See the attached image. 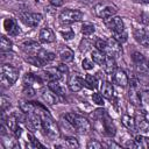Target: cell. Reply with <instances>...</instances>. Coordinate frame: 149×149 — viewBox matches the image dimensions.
Instances as JSON below:
<instances>
[{
	"instance_id": "obj_1",
	"label": "cell",
	"mask_w": 149,
	"mask_h": 149,
	"mask_svg": "<svg viewBox=\"0 0 149 149\" xmlns=\"http://www.w3.org/2000/svg\"><path fill=\"white\" fill-rule=\"evenodd\" d=\"M94 128L99 130L101 134L109 137H113L116 134V127L113 120L106 113L99 118H94Z\"/></svg>"
},
{
	"instance_id": "obj_2",
	"label": "cell",
	"mask_w": 149,
	"mask_h": 149,
	"mask_svg": "<svg viewBox=\"0 0 149 149\" xmlns=\"http://www.w3.org/2000/svg\"><path fill=\"white\" fill-rule=\"evenodd\" d=\"M64 118L68 120V122L71 123V126L73 127V129H76L80 134H87L91 130V123H90V121L86 118H84L83 115H80V114L70 112V113H66Z\"/></svg>"
},
{
	"instance_id": "obj_3",
	"label": "cell",
	"mask_w": 149,
	"mask_h": 149,
	"mask_svg": "<svg viewBox=\"0 0 149 149\" xmlns=\"http://www.w3.org/2000/svg\"><path fill=\"white\" fill-rule=\"evenodd\" d=\"M1 78H0V83L2 87H10L14 85V83L19 78V69L10 65V64H6L3 63L1 65Z\"/></svg>"
},
{
	"instance_id": "obj_4",
	"label": "cell",
	"mask_w": 149,
	"mask_h": 149,
	"mask_svg": "<svg viewBox=\"0 0 149 149\" xmlns=\"http://www.w3.org/2000/svg\"><path fill=\"white\" fill-rule=\"evenodd\" d=\"M42 130L51 140H56L61 135L59 127L54 121V119L50 116V114H45L42 116Z\"/></svg>"
},
{
	"instance_id": "obj_5",
	"label": "cell",
	"mask_w": 149,
	"mask_h": 149,
	"mask_svg": "<svg viewBox=\"0 0 149 149\" xmlns=\"http://www.w3.org/2000/svg\"><path fill=\"white\" fill-rule=\"evenodd\" d=\"M84 14L79 10V9H64L61 14H59V21L62 24H70L73 22H78L83 19Z\"/></svg>"
},
{
	"instance_id": "obj_6",
	"label": "cell",
	"mask_w": 149,
	"mask_h": 149,
	"mask_svg": "<svg viewBox=\"0 0 149 149\" xmlns=\"http://www.w3.org/2000/svg\"><path fill=\"white\" fill-rule=\"evenodd\" d=\"M116 12H118L116 6H114L113 3H109V2H101V3H98V5L94 7V13H95V15H97L98 17L102 19V20L115 15Z\"/></svg>"
},
{
	"instance_id": "obj_7",
	"label": "cell",
	"mask_w": 149,
	"mask_h": 149,
	"mask_svg": "<svg viewBox=\"0 0 149 149\" xmlns=\"http://www.w3.org/2000/svg\"><path fill=\"white\" fill-rule=\"evenodd\" d=\"M19 16H20V20L26 26H29V27H37L42 22V20H43L42 14H40V13L23 12V13H20Z\"/></svg>"
},
{
	"instance_id": "obj_8",
	"label": "cell",
	"mask_w": 149,
	"mask_h": 149,
	"mask_svg": "<svg viewBox=\"0 0 149 149\" xmlns=\"http://www.w3.org/2000/svg\"><path fill=\"white\" fill-rule=\"evenodd\" d=\"M104 24L109 29L112 30L113 33H118V31H122L125 30V23H123V20L120 17V16H111V17H107V19H104Z\"/></svg>"
},
{
	"instance_id": "obj_9",
	"label": "cell",
	"mask_w": 149,
	"mask_h": 149,
	"mask_svg": "<svg viewBox=\"0 0 149 149\" xmlns=\"http://www.w3.org/2000/svg\"><path fill=\"white\" fill-rule=\"evenodd\" d=\"M106 41H107V51H106V55L113 56L114 58L122 55V47H121V43L120 42H118L113 37H111V38H108Z\"/></svg>"
},
{
	"instance_id": "obj_10",
	"label": "cell",
	"mask_w": 149,
	"mask_h": 149,
	"mask_svg": "<svg viewBox=\"0 0 149 149\" xmlns=\"http://www.w3.org/2000/svg\"><path fill=\"white\" fill-rule=\"evenodd\" d=\"M43 83H44V80L41 78L40 74L27 72L24 74V77H23V84L29 85V86H33L34 88H41L43 86Z\"/></svg>"
},
{
	"instance_id": "obj_11",
	"label": "cell",
	"mask_w": 149,
	"mask_h": 149,
	"mask_svg": "<svg viewBox=\"0 0 149 149\" xmlns=\"http://www.w3.org/2000/svg\"><path fill=\"white\" fill-rule=\"evenodd\" d=\"M26 125L31 130L42 129V116L37 113H29V114H27Z\"/></svg>"
},
{
	"instance_id": "obj_12",
	"label": "cell",
	"mask_w": 149,
	"mask_h": 149,
	"mask_svg": "<svg viewBox=\"0 0 149 149\" xmlns=\"http://www.w3.org/2000/svg\"><path fill=\"white\" fill-rule=\"evenodd\" d=\"M112 77H113V81L121 87H126L129 84V78H128L126 71L122 69H116L112 73Z\"/></svg>"
},
{
	"instance_id": "obj_13",
	"label": "cell",
	"mask_w": 149,
	"mask_h": 149,
	"mask_svg": "<svg viewBox=\"0 0 149 149\" xmlns=\"http://www.w3.org/2000/svg\"><path fill=\"white\" fill-rule=\"evenodd\" d=\"M68 86L70 88V91L72 92H78L83 88L84 86V79L78 74V73H73L69 77L68 80Z\"/></svg>"
},
{
	"instance_id": "obj_14",
	"label": "cell",
	"mask_w": 149,
	"mask_h": 149,
	"mask_svg": "<svg viewBox=\"0 0 149 149\" xmlns=\"http://www.w3.org/2000/svg\"><path fill=\"white\" fill-rule=\"evenodd\" d=\"M3 28H5V31L7 34H9L10 36H16L20 33V28L17 26V22L13 17H7L3 20Z\"/></svg>"
},
{
	"instance_id": "obj_15",
	"label": "cell",
	"mask_w": 149,
	"mask_h": 149,
	"mask_svg": "<svg viewBox=\"0 0 149 149\" xmlns=\"http://www.w3.org/2000/svg\"><path fill=\"white\" fill-rule=\"evenodd\" d=\"M40 76H41V78L45 81H52V80H61V77H62V73L58 71V69L57 68H49V69H47V70H44V71H42L41 73H40Z\"/></svg>"
},
{
	"instance_id": "obj_16",
	"label": "cell",
	"mask_w": 149,
	"mask_h": 149,
	"mask_svg": "<svg viewBox=\"0 0 149 149\" xmlns=\"http://www.w3.org/2000/svg\"><path fill=\"white\" fill-rule=\"evenodd\" d=\"M38 40L42 43H52L55 42L56 36H55V33L49 27H44L38 33Z\"/></svg>"
},
{
	"instance_id": "obj_17",
	"label": "cell",
	"mask_w": 149,
	"mask_h": 149,
	"mask_svg": "<svg viewBox=\"0 0 149 149\" xmlns=\"http://www.w3.org/2000/svg\"><path fill=\"white\" fill-rule=\"evenodd\" d=\"M134 37L141 45L149 48V31L144 29H134Z\"/></svg>"
},
{
	"instance_id": "obj_18",
	"label": "cell",
	"mask_w": 149,
	"mask_h": 149,
	"mask_svg": "<svg viewBox=\"0 0 149 149\" xmlns=\"http://www.w3.org/2000/svg\"><path fill=\"white\" fill-rule=\"evenodd\" d=\"M42 98L44 100L45 104L48 105H55L59 101V98H58V94L55 93L52 90H50L48 87V90H43L42 91Z\"/></svg>"
},
{
	"instance_id": "obj_19",
	"label": "cell",
	"mask_w": 149,
	"mask_h": 149,
	"mask_svg": "<svg viewBox=\"0 0 149 149\" xmlns=\"http://www.w3.org/2000/svg\"><path fill=\"white\" fill-rule=\"evenodd\" d=\"M36 56L40 59V62H41L42 65H45L47 63H49V62H51V61H54L56 58V55L54 52L48 51V50L42 49V48L38 50V52L36 54Z\"/></svg>"
},
{
	"instance_id": "obj_20",
	"label": "cell",
	"mask_w": 149,
	"mask_h": 149,
	"mask_svg": "<svg viewBox=\"0 0 149 149\" xmlns=\"http://www.w3.org/2000/svg\"><path fill=\"white\" fill-rule=\"evenodd\" d=\"M58 56H59V59L63 62V63H70L73 61V57H74V54L73 51L68 48V47H62L59 48L58 50Z\"/></svg>"
},
{
	"instance_id": "obj_21",
	"label": "cell",
	"mask_w": 149,
	"mask_h": 149,
	"mask_svg": "<svg viewBox=\"0 0 149 149\" xmlns=\"http://www.w3.org/2000/svg\"><path fill=\"white\" fill-rule=\"evenodd\" d=\"M22 49L26 54H28V56H30V55H36L41 49V45L35 41H28L22 44Z\"/></svg>"
},
{
	"instance_id": "obj_22",
	"label": "cell",
	"mask_w": 149,
	"mask_h": 149,
	"mask_svg": "<svg viewBox=\"0 0 149 149\" xmlns=\"http://www.w3.org/2000/svg\"><path fill=\"white\" fill-rule=\"evenodd\" d=\"M37 105L36 102L34 101H28V100H21L20 104H19V107L20 109L26 113V114H29V113H36L37 112Z\"/></svg>"
},
{
	"instance_id": "obj_23",
	"label": "cell",
	"mask_w": 149,
	"mask_h": 149,
	"mask_svg": "<svg viewBox=\"0 0 149 149\" xmlns=\"http://www.w3.org/2000/svg\"><path fill=\"white\" fill-rule=\"evenodd\" d=\"M48 87L50 90H52L55 93H57L58 95H65L66 93V87L64 84H62L59 80H52L48 83Z\"/></svg>"
},
{
	"instance_id": "obj_24",
	"label": "cell",
	"mask_w": 149,
	"mask_h": 149,
	"mask_svg": "<svg viewBox=\"0 0 149 149\" xmlns=\"http://www.w3.org/2000/svg\"><path fill=\"white\" fill-rule=\"evenodd\" d=\"M102 65H104V70L107 74H112L116 70V62H115V58L113 56L107 55L106 59H105V63Z\"/></svg>"
},
{
	"instance_id": "obj_25",
	"label": "cell",
	"mask_w": 149,
	"mask_h": 149,
	"mask_svg": "<svg viewBox=\"0 0 149 149\" xmlns=\"http://www.w3.org/2000/svg\"><path fill=\"white\" fill-rule=\"evenodd\" d=\"M100 90H101L100 93H101L106 99H112V98H113V95H114V87H113L112 83H109V81H104L102 85H101V87H100Z\"/></svg>"
},
{
	"instance_id": "obj_26",
	"label": "cell",
	"mask_w": 149,
	"mask_h": 149,
	"mask_svg": "<svg viewBox=\"0 0 149 149\" xmlns=\"http://www.w3.org/2000/svg\"><path fill=\"white\" fill-rule=\"evenodd\" d=\"M135 125L136 129L142 133H149V121L144 119L143 116H137L135 119Z\"/></svg>"
},
{
	"instance_id": "obj_27",
	"label": "cell",
	"mask_w": 149,
	"mask_h": 149,
	"mask_svg": "<svg viewBox=\"0 0 149 149\" xmlns=\"http://www.w3.org/2000/svg\"><path fill=\"white\" fill-rule=\"evenodd\" d=\"M106 56H107V55H106L104 51H100V50H98V49H94V50H92V52H91L92 61H93L95 64H98V65H102V64L105 63Z\"/></svg>"
},
{
	"instance_id": "obj_28",
	"label": "cell",
	"mask_w": 149,
	"mask_h": 149,
	"mask_svg": "<svg viewBox=\"0 0 149 149\" xmlns=\"http://www.w3.org/2000/svg\"><path fill=\"white\" fill-rule=\"evenodd\" d=\"M121 122L122 125L130 130H135L136 129V125H135V118L129 115V114H123L121 116Z\"/></svg>"
},
{
	"instance_id": "obj_29",
	"label": "cell",
	"mask_w": 149,
	"mask_h": 149,
	"mask_svg": "<svg viewBox=\"0 0 149 149\" xmlns=\"http://www.w3.org/2000/svg\"><path fill=\"white\" fill-rule=\"evenodd\" d=\"M140 100H141V109L143 112V114L147 113V111L149 109V91H143L140 93Z\"/></svg>"
},
{
	"instance_id": "obj_30",
	"label": "cell",
	"mask_w": 149,
	"mask_h": 149,
	"mask_svg": "<svg viewBox=\"0 0 149 149\" xmlns=\"http://www.w3.org/2000/svg\"><path fill=\"white\" fill-rule=\"evenodd\" d=\"M98 78L93 74H86V77L84 78V85L91 90H95L98 87Z\"/></svg>"
},
{
	"instance_id": "obj_31",
	"label": "cell",
	"mask_w": 149,
	"mask_h": 149,
	"mask_svg": "<svg viewBox=\"0 0 149 149\" xmlns=\"http://www.w3.org/2000/svg\"><path fill=\"white\" fill-rule=\"evenodd\" d=\"M128 98H129L130 104H133L134 106H140V105H141L140 94L137 93V88L130 87V88H129V92H128Z\"/></svg>"
},
{
	"instance_id": "obj_32",
	"label": "cell",
	"mask_w": 149,
	"mask_h": 149,
	"mask_svg": "<svg viewBox=\"0 0 149 149\" xmlns=\"http://www.w3.org/2000/svg\"><path fill=\"white\" fill-rule=\"evenodd\" d=\"M12 48H13L12 41L7 36L2 35L1 38H0V49H1V51L2 52H9L12 50Z\"/></svg>"
},
{
	"instance_id": "obj_33",
	"label": "cell",
	"mask_w": 149,
	"mask_h": 149,
	"mask_svg": "<svg viewBox=\"0 0 149 149\" xmlns=\"http://www.w3.org/2000/svg\"><path fill=\"white\" fill-rule=\"evenodd\" d=\"M94 31H95V27H94V24L93 23H91V22H84L83 23V26H81V34L84 35V36H91L92 34H94Z\"/></svg>"
},
{
	"instance_id": "obj_34",
	"label": "cell",
	"mask_w": 149,
	"mask_h": 149,
	"mask_svg": "<svg viewBox=\"0 0 149 149\" xmlns=\"http://www.w3.org/2000/svg\"><path fill=\"white\" fill-rule=\"evenodd\" d=\"M92 101H93V104L104 107V105H105V97H104L101 93L94 92V93L92 94Z\"/></svg>"
},
{
	"instance_id": "obj_35",
	"label": "cell",
	"mask_w": 149,
	"mask_h": 149,
	"mask_svg": "<svg viewBox=\"0 0 149 149\" xmlns=\"http://www.w3.org/2000/svg\"><path fill=\"white\" fill-rule=\"evenodd\" d=\"M113 38H115L118 42H120V43L122 44V43H125V42L127 41V38H128V34H127L126 29H125V30H122V31L113 33Z\"/></svg>"
},
{
	"instance_id": "obj_36",
	"label": "cell",
	"mask_w": 149,
	"mask_h": 149,
	"mask_svg": "<svg viewBox=\"0 0 149 149\" xmlns=\"http://www.w3.org/2000/svg\"><path fill=\"white\" fill-rule=\"evenodd\" d=\"M35 91L36 88H34L33 86H29V85H23V90H22V93L23 95L27 98V99H30L33 97H35Z\"/></svg>"
},
{
	"instance_id": "obj_37",
	"label": "cell",
	"mask_w": 149,
	"mask_h": 149,
	"mask_svg": "<svg viewBox=\"0 0 149 149\" xmlns=\"http://www.w3.org/2000/svg\"><path fill=\"white\" fill-rule=\"evenodd\" d=\"M94 47H95V49H98L100 51H104L106 54V51H107V41L102 40V38H98L94 42Z\"/></svg>"
},
{
	"instance_id": "obj_38",
	"label": "cell",
	"mask_w": 149,
	"mask_h": 149,
	"mask_svg": "<svg viewBox=\"0 0 149 149\" xmlns=\"http://www.w3.org/2000/svg\"><path fill=\"white\" fill-rule=\"evenodd\" d=\"M59 33H61V35L63 36L64 40H71V38L74 37V33H73V30L71 28H65V30L64 29H59Z\"/></svg>"
},
{
	"instance_id": "obj_39",
	"label": "cell",
	"mask_w": 149,
	"mask_h": 149,
	"mask_svg": "<svg viewBox=\"0 0 149 149\" xmlns=\"http://www.w3.org/2000/svg\"><path fill=\"white\" fill-rule=\"evenodd\" d=\"M81 66H83L84 70H87V71L92 70L94 68V62L92 59H90V58H84L83 62H81Z\"/></svg>"
},
{
	"instance_id": "obj_40",
	"label": "cell",
	"mask_w": 149,
	"mask_h": 149,
	"mask_svg": "<svg viewBox=\"0 0 149 149\" xmlns=\"http://www.w3.org/2000/svg\"><path fill=\"white\" fill-rule=\"evenodd\" d=\"M65 141H66L69 147H72V148H78L79 147V142L74 136H66Z\"/></svg>"
},
{
	"instance_id": "obj_41",
	"label": "cell",
	"mask_w": 149,
	"mask_h": 149,
	"mask_svg": "<svg viewBox=\"0 0 149 149\" xmlns=\"http://www.w3.org/2000/svg\"><path fill=\"white\" fill-rule=\"evenodd\" d=\"M86 147H87L88 149H100V148H102V143H100V142L97 141V140H90V141L87 142Z\"/></svg>"
},
{
	"instance_id": "obj_42",
	"label": "cell",
	"mask_w": 149,
	"mask_h": 149,
	"mask_svg": "<svg viewBox=\"0 0 149 149\" xmlns=\"http://www.w3.org/2000/svg\"><path fill=\"white\" fill-rule=\"evenodd\" d=\"M0 106H1V112H6V109L10 106V101L7 97L2 95L1 97V102H0Z\"/></svg>"
},
{
	"instance_id": "obj_43",
	"label": "cell",
	"mask_w": 149,
	"mask_h": 149,
	"mask_svg": "<svg viewBox=\"0 0 149 149\" xmlns=\"http://www.w3.org/2000/svg\"><path fill=\"white\" fill-rule=\"evenodd\" d=\"M66 63H59L58 65H57V69H58V71L62 73V74H66L68 72H69V69H68V65H65Z\"/></svg>"
},
{
	"instance_id": "obj_44",
	"label": "cell",
	"mask_w": 149,
	"mask_h": 149,
	"mask_svg": "<svg viewBox=\"0 0 149 149\" xmlns=\"http://www.w3.org/2000/svg\"><path fill=\"white\" fill-rule=\"evenodd\" d=\"M88 45V42L86 41V40H83L81 41V43H80V45H79V49H80V51H86L87 50V47Z\"/></svg>"
},
{
	"instance_id": "obj_45",
	"label": "cell",
	"mask_w": 149,
	"mask_h": 149,
	"mask_svg": "<svg viewBox=\"0 0 149 149\" xmlns=\"http://www.w3.org/2000/svg\"><path fill=\"white\" fill-rule=\"evenodd\" d=\"M125 147H127V148H137V144H136V142H135V140H133V141H127L126 143H125Z\"/></svg>"
},
{
	"instance_id": "obj_46",
	"label": "cell",
	"mask_w": 149,
	"mask_h": 149,
	"mask_svg": "<svg viewBox=\"0 0 149 149\" xmlns=\"http://www.w3.org/2000/svg\"><path fill=\"white\" fill-rule=\"evenodd\" d=\"M64 1H65V0H50V2H51L54 6H56V7L62 6V5L64 3Z\"/></svg>"
},
{
	"instance_id": "obj_47",
	"label": "cell",
	"mask_w": 149,
	"mask_h": 149,
	"mask_svg": "<svg viewBox=\"0 0 149 149\" xmlns=\"http://www.w3.org/2000/svg\"><path fill=\"white\" fill-rule=\"evenodd\" d=\"M108 147L109 148H121V146L118 144V143H115V142H109L108 143Z\"/></svg>"
},
{
	"instance_id": "obj_48",
	"label": "cell",
	"mask_w": 149,
	"mask_h": 149,
	"mask_svg": "<svg viewBox=\"0 0 149 149\" xmlns=\"http://www.w3.org/2000/svg\"><path fill=\"white\" fill-rule=\"evenodd\" d=\"M144 142H146V147L148 148V147H149V137L144 136Z\"/></svg>"
},
{
	"instance_id": "obj_49",
	"label": "cell",
	"mask_w": 149,
	"mask_h": 149,
	"mask_svg": "<svg viewBox=\"0 0 149 149\" xmlns=\"http://www.w3.org/2000/svg\"><path fill=\"white\" fill-rule=\"evenodd\" d=\"M136 1H140V2H144V3H149V0H136Z\"/></svg>"
}]
</instances>
